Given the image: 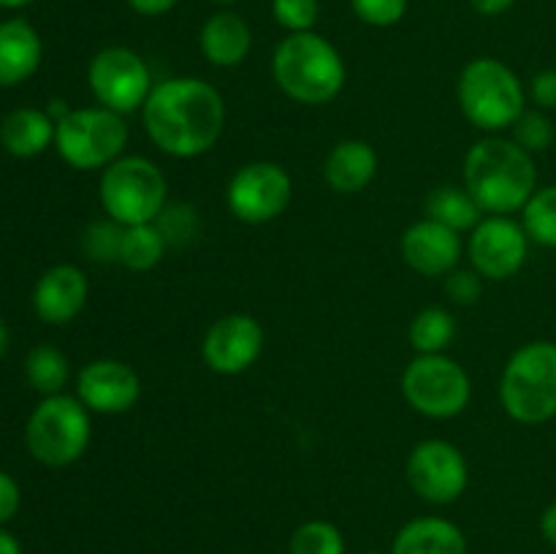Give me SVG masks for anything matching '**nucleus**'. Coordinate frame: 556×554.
I'll return each instance as SVG.
<instances>
[{
  "label": "nucleus",
  "mask_w": 556,
  "mask_h": 554,
  "mask_svg": "<svg viewBox=\"0 0 556 554\" xmlns=\"http://www.w3.org/2000/svg\"><path fill=\"white\" fill-rule=\"evenodd\" d=\"M152 144L172 158H199L210 152L226 128V103L215 85L195 76H172L152 87L141 106Z\"/></svg>",
  "instance_id": "1"
},
{
  "label": "nucleus",
  "mask_w": 556,
  "mask_h": 554,
  "mask_svg": "<svg viewBox=\"0 0 556 554\" xmlns=\"http://www.w3.org/2000/svg\"><path fill=\"white\" fill-rule=\"evenodd\" d=\"M465 190L489 215H514L538 190L535 158L514 139L486 136L465 155Z\"/></svg>",
  "instance_id": "2"
},
{
  "label": "nucleus",
  "mask_w": 556,
  "mask_h": 554,
  "mask_svg": "<svg viewBox=\"0 0 556 554\" xmlns=\"http://www.w3.org/2000/svg\"><path fill=\"white\" fill-rule=\"evenodd\" d=\"M271 76L291 101L324 106L334 101L348 79L342 54L315 30L288 33L271 54Z\"/></svg>",
  "instance_id": "3"
},
{
  "label": "nucleus",
  "mask_w": 556,
  "mask_h": 554,
  "mask_svg": "<svg viewBox=\"0 0 556 554\" xmlns=\"http://www.w3.org/2000/svg\"><path fill=\"white\" fill-rule=\"evenodd\" d=\"M462 114L486 134L514 128L527 109V92L510 65L497 58H476L456 81Z\"/></svg>",
  "instance_id": "4"
},
{
  "label": "nucleus",
  "mask_w": 556,
  "mask_h": 554,
  "mask_svg": "<svg viewBox=\"0 0 556 554\" xmlns=\"http://www.w3.org/2000/svg\"><path fill=\"white\" fill-rule=\"evenodd\" d=\"M500 402L514 421L535 427L556 416V342L535 340L508 358Z\"/></svg>",
  "instance_id": "5"
},
{
  "label": "nucleus",
  "mask_w": 556,
  "mask_h": 554,
  "mask_svg": "<svg viewBox=\"0 0 556 554\" xmlns=\"http://www.w3.org/2000/svg\"><path fill=\"white\" fill-rule=\"evenodd\" d=\"M98 199L109 221L125 228L144 226L155 223L168 206V182L147 158L123 155L103 168Z\"/></svg>",
  "instance_id": "6"
},
{
  "label": "nucleus",
  "mask_w": 556,
  "mask_h": 554,
  "mask_svg": "<svg viewBox=\"0 0 556 554\" xmlns=\"http://www.w3.org/2000/svg\"><path fill=\"white\" fill-rule=\"evenodd\" d=\"M90 411L79 396L52 394L33 407L25 424V445L36 462L47 467H68L81 459L90 445Z\"/></svg>",
  "instance_id": "7"
},
{
  "label": "nucleus",
  "mask_w": 556,
  "mask_h": 554,
  "mask_svg": "<svg viewBox=\"0 0 556 554\" xmlns=\"http://www.w3.org/2000/svg\"><path fill=\"white\" fill-rule=\"evenodd\" d=\"M128 144V125L123 114L106 106L71 109L54 128V150L79 172L106 168L117 158H123Z\"/></svg>",
  "instance_id": "8"
},
{
  "label": "nucleus",
  "mask_w": 556,
  "mask_h": 554,
  "mask_svg": "<svg viewBox=\"0 0 556 554\" xmlns=\"http://www.w3.org/2000/svg\"><path fill=\"white\" fill-rule=\"evenodd\" d=\"M402 396L427 418H454L470 405L472 383L467 369L445 353L416 356L402 373Z\"/></svg>",
  "instance_id": "9"
},
{
  "label": "nucleus",
  "mask_w": 556,
  "mask_h": 554,
  "mask_svg": "<svg viewBox=\"0 0 556 554\" xmlns=\"http://www.w3.org/2000/svg\"><path fill=\"white\" fill-rule=\"evenodd\" d=\"M87 85L101 106L117 114L139 112L152 92L150 65L128 47H106L87 65Z\"/></svg>",
  "instance_id": "10"
},
{
  "label": "nucleus",
  "mask_w": 556,
  "mask_h": 554,
  "mask_svg": "<svg viewBox=\"0 0 556 554\" xmlns=\"http://www.w3.org/2000/svg\"><path fill=\"white\" fill-rule=\"evenodd\" d=\"M291 196V174L280 163L253 161L231 177L226 188V204L237 221L264 226L288 210Z\"/></svg>",
  "instance_id": "11"
},
{
  "label": "nucleus",
  "mask_w": 556,
  "mask_h": 554,
  "mask_svg": "<svg viewBox=\"0 0 556 554\" xmlns=\"http://www.w3.org/2000/svg\"><path fill=\"white\" fill-rule=\"evenodd\" d=\"M405 473L413 492L432 505L456 503L470 483L465 454L454 443L440 438L421 440L407 456Z\"/></svg>",
  "instance_id": "12"
},
{
  "label": "nucleus",
  "mask_w": 556,
  "mask_h": 554,
  "mask_svg": "<svg viewBox=\"0 0 556 554\" xmlns=\"http://www.w3.org/2000/svg\"><path fill=\"white\" fill-rule=\"evenodd\" d=\"M467 253L483 280H510L527 264L530 237L510 215H489L472 228Z\"/></svg>",
  "instance_id": "13"
},
{
  "label": "nucleus",
  "mask_w": 556,
  "mask_h": 554,
  "mask_svg": "<svg viewBox=\"0 0 556 554\" xmlns=\"http://www.w3.org/2000/svg\"><path fill=\"white\" fill-rule=\"evenodd\" d=\"M264 351V326L248 313L217 318L201 342V358L217 375H242Z\"/></svg>",
  "instance_id": "14"
},
{
  "label": "nucleus",
  "mask_w": 556,
  "mask_h": 554,
  "mask_svg": "<svg viewBox=\"0 0 556 554\" xmlns=\"http://www.w3.org/2000/svg\"><path fill=\"white\" fill-rule=\"evenodd\" d=\"M76 396L90 413L119 416L141 396V380L130 364L119 358H96L76 375Z\"/></svg>",
  "instance_id": "15"
},
{
  "label": "nucleus",
  "mask_w": 556,
  "mask_h": 554,
  "mask_svg": "<svg viewBox=\"0 0 556 554\" xmlns=\"http://www.w3.org/2000/svg\"><path fill=\"white\" fill-rule=\"evenodd\" d=\"M400 250L402 261L424 277L451 275L462 261L459 234L440 226V223L429 221V217L413 223V226L402 234Z\"/></svg>",
  "instance_id": "16"
},
{
  "label": "nucleus",
  "mask_w": 556,
  "mask_h": 554,
  "mask_svg": "<svg viewBox=\"0 0 556 554\" xmlns=\"http://www.w3.org/2000/svg\"><path fill=\"white\" fill-rule=\"evenodd\" d=\"M90 282L74 264H54L33 288V310L49 326H65L85 310Z\"/></svg>",
  "instance_id": "17"
},
{
  "label": "nucleus",
  "mask_w": 556,
  "mask_h": 554,
  "mask_svg": "<svg viewBox=\"0 0 556 554\" xmlns=\"http://www.w3.org/2000/svg\"><path fill=\"white\" fill-rule=\"evenodd\" d=\"M43 58L36 27L22 16L0 22V87H16L30 79Z\"/></svg>",
  "instance_id": "18"
},
{
  "label": "nucleus",
  "mask_w": 556,
  "mask_h": 554,
  "mask_svg": "<svg viewBox=\"0 0 556 554\" xmlns=\"http://www.w3.org/2000/svg\"><path fill=\"white\" fill-rule=\"evenodd\" d=\"M199 47L215 68H237L253 49V30L233 11H217L201 25Z\"/></svg>",
  "instance_id": "19"
},
{
  "label": "nucleus",
  "mask_w": 556,
  "mask_h": 554,
  "mask_svg": "<svg viewBox=\"0 0 556 554\" xmlns=\"http://www.w3.org/2000/svg\"><path fill=\"white\" fill-rule=\"evenodd\" d=\"M378 174V152L364 139H345L331 147L324 163V179L334 193H362Z\"/></svg>",
  "instance_id": "20"
},
{
  "label": "nucleus",
  "mask_w": 556,
  "mask_h": 554,
  "mask_svg": "<svg viewBox=\"0 0 556 554\" xmlns=\"http://www.w3.org/2000/svg\"><path fill=\"white\" fill-rule=\"evenodd\" d=\"M389 554H467V538L451 519L418 516L396 530Z\"/></svg>",
  "instance_id": "21"
},
{
  "label": "nucleus",
  "mask_w": 556,
  "mask_h": 554,
  "mask_svg": "<svg viewBox=\"0 0 556 554\" xmlns=\"http://www.w3.org/2000/svg\"><path fill=\"white\" fill-rule=\"evenodd\" d=\"M54 123L47 109H14L0 123V144L14 158L43 155L54 144Z\"/></svg>",
  "instance_id": "22"
},
{
  "label": "nucleus",
  "mask_w": 556,
  "mask_h": 554,
  "mask_svg": "<svg viewBox=\"0 0 556 554\" xmlns=\"http://www.w3.org/2000/svg\"><path fill=\"white\" fill-rule=\"evenodd\" d=\"M481 206L476 204L470 193L465 188H451V185H443V188L434 190L427 199V217L429 221L440 223V226L451 228V231H472L478 223L483 221Z\"/></svg>",
  "instance_id": "23"
},
{
  "label": "nucleus",
  "mask_w": 556,
  "mask_h": 554,
  "mask_svg": "<svg viewBox=\"0 0 556 554\" xmlns=\"http://www.w3.org/2000/svg\"><path fill=\"white\" fill-rule=\"evenodd\" d=\"M168 242L155 223L144 226H128L123 234V250H119V264L130 272H150L166 255Z\"/></svg>",
  "instance_id": "24"
},
{
  "label": "nucleus",
  "mask_w": 556,
  "mask_h": 554,
  "mask_svg": "<svg viewBox=\"0 0 556 554\" xmlns=\"http://www.w3.org/2000/svg\"><path fill=\"white\" fill-rule=\"evenodd\" d=\"M68 358L54 345H36L25 356V378L41 396L63 394L68 383Z\"/></svg>",
  "instance_id": "25"
},
{
  "label": "nucleus",
  "mask_w": 556,
  "mask_h": 554,
  "mask_svg": "<svg viewBox=\"0 0 556 554\" xmlns=\"http://www.w3.org/2000/svg\"><path fill=\"white\" fill-rule=\"evenodd\" d=\"M407 337H410V345L418 356L443 353L454 342L456 320L445 307H427L413 318Z\"/></svg>",
  "instance_id": "26"
},
{
  "label": "nucleus",
  "mask_w": 556,
  "mask_h": 554,
  "mask_svg": "<svg viewBox=\"0 0 556 554\" xmlns=\"http://www.w3.org/2000/svg\"><path fill=\"white\" fill-rule=\"evenodd\" d=\"M521 226L530 242L556 248V185L535 190V196L521 210Z\"/></svg>",
  "instance_id": "27"
},
{
  "label": "nucleus",
  "mask_w": 556,
  "mask_h": 554,
  "mask_svg": "<svg viewBox=\"0 0 556 554\" xmlns=\"http://www.w3.org/2000/svg\"><path fill=\"white\" fill-rule=\"evenodd\" d=\"M288 554H345V536L326 519L302 521L291 532Z\"/></svg>",
  "instance_id": "28"
},
{
  "label": "nucleus",
  "mask_w": 556,
  "mask_h": 554,
  "mask_svg": "<svg viewBox=\"0 0 556 554\" xmlns=\"http://www.w3.org/2000/svg\"><path fill=\"white\" fill-rule=\"evenodd\" d=\"M123 234L125 226L114 221H98L92 223L90 228L85 231V253L87 259L98 261V264H119V250H123Z\"/></svg>",
  "instance_id": "29"
},
{
  "label": "nucleus",
  "mask_w": 556,
  "mask_h": 554,
  "mask_svg": "<svg viewBox=\"0 0 556 554\" xmlns=\"http://www.w3.org/2000/svg\"><path fill=\"white\" fill-rule=\"evenodd\" d=\"M510 130H514L516 144L530 152V155L548 150L554 141V123L548 119V114L543 109H530V112L525 109V114L516 119V125Z\"/></svg>",
  "instance_id": "30"
},
{
  "label": "nucleus",
  "mask_w": 556,
  "mask_h": 554,
  "mask_svg": "<svg viewBox=\"0 0 556 554\" xmlns=\"http://www.w3.org/2000/svg\"><path fill=\"white\" fill-rule=\"evenodd\" d=\"M271 16L288 33H307L318 25V0H271Z\"/></svg>",
  "instance_id": "31"
},
{
  "label": "nucleus",
  "mask_w": 556,
  "mask_h": 554,
  "mask_svg": "<svg viewBox=\"0 0 556 554\" xmlns=\"http://www.w3.org/2000/svg\"><path fill=\"white\" fill-rule=\"evenodd\" d=\"M155 226L161 228L163 237L168 244H185L195 237L199 231V221H195L193 210L185 204H172L161 212V217L155 221Z\"/></svg>",
  "instance_id": "32"
},
{
  "label": "nucleus",
  "mask_w": 556,
  "mask_h": 554,
  "mask_svg": "<svg viewBox=\"0 0 556 554\" xmlns=\"http://www.w3.org/2000/svg\"><path fill=\"white\" fill-rule=\"evenodd\" d=\"M351 9L364 25L394 27L407 14V0H351Z\"/></svg>",
  "instance_id": "33"
},
{
  "label": "nucleus",
  "mask_w": 556,
  "mask_h": 554,
  "mask_svg": "<svg viewBox=\"0 0 556 554\" xmlns=\"http://www.w3.org/2000/svg\"><path fill=\"white\" fill-rule=\"evenodd\" d=\"M481 280L476 269H454L451 275H445V293H448L451 302L456 304H472L481 297Z\"/></svg>",
  "instance_id": "34"
},
{
  "label": "nucleus",
  "mask_w": 556,
  "mask_h": 554,
  "mask_svg": "<svg viewBox=\"0 0 556 554\" xmlns=\"http://www.w3.org/2000/svg\"><path fill=\"white\" fill-rule=\"evenodd\" d=\"M530 98L538 109H543V112L556 109V68H546L541 71V74L532 76Z\"/></svg>",
  "instance_id": "35"
},
{
  "label": "nucleus",
  "mask_w": 556,
  "mask_h": 554,
  "mask_svg": "<svg viewBox=\"0 0 556 554\" xmlns=\"http://www.w3.org/2000/svg\"><path fill=\"white\" fill-rule=\"evenodd\" d=\"M22 503V492H20V483L14 481V476H9L5 470H0V527L5 521H11L20 511Z\"/></svg>",
  "instance_id": "36"
},
{
  "label": "nucleus",
  "mask_w": 556,
  "mask_h": 554,
  "mask_svg": "<svg viewBox=\"0 0 556 554\" xmlns=\"http://www.w3.org/2000/svg\"><path fill=\"white\" fill-rule=\"evenodd\" d=\"M177 3H179V0H128L130 9H134L136 14H141V16L168 14V11H172Z\"/></svg>",
  "instance_id": "37"
},
{
  "label": "nucleus",
  "mask_w": 556,
  "mask_h": 554,
  "mask_svg": "<svg viewBox=\"0 0 556 554\" xmlns=\"http://www.w3.org/2000/svg\"><path fill=\"white\" fill-rule=\"evenodd\" d=\"M514 3H516V0H470L472 9H476L478 14H483V16L505 14V11H508Z\"/></svg>",
  "instance_id": "38"
},
{
  "label": "nucleus",
  "mask_w": 556,
  "mask_h": 554,
  "mask_svg": "<svg viewBox=\"0 0 556 554\" xmlns=\"http://www.w3.org/2000/svg\"><path fill=\"white\" fill-rule=\"evenodd\" d=\"M541 536L543 541L552 543V546L556 549V500L552 505H548L546 511H543L541 516Z\"/></svg>",
  "instance_id": "39"
},
{
  "label": "nucleus",
  "mask_w": 556,
  "mask_h": 554,
  "mask_svg": "<svg viewBox=\"0 0 556 554\" xmlns=\"http://www.w3.org/2000/svg\"><path fill=\"white\" fill-rule=\"evenodd\" d=\"M0 554H22V543L5 527H0Z\"/></svg>",
  "instance_id": "40"
},
{
  "label": "nucleus",
  "mask_w": 556,
  "mask_h": 554,
  "mask_svg": "<svg viewBox=\"0 0 556 554\" xmlns=\"http://www.w3.org/2000/svg\"><path fill=\"white\" fill-rule=\"evenodd\" d=\"M5 351H9V326H5L3 315H0V358L5 356Z\"/></svg>",
  "instance_id": "41"
},
{
  "label": "nucleus",
  "mask_w": 556,
  "mask_h": 554,
  "mask_svg": "<svg viewBox=\"0 0 556 554\" xmlns=\"http://www.w3.org/2000/svg\"><path fill=\"white\" fill-rule=\"evenodd\" d=\"M30 3H36V0H0V9L14 11V9H25V5H30Z\"/></svg>",
  "instance_id": "42"
},
{
  "label": "nucleus",
  "mask_w": 556,
  "mask_h": 554,
  "mask_svg": "<svg viewBox=\"0 0 556 554\" xmlns=\"http://www.w3.org/2000/svg\"><path fill=\"white\" fill-rule=\"evenodd\" d=\"M212 3H217V5H231V3H237V0H212Z\"/></svg>",
  "instance_id": "43"
},
{
  "label": "nucleus",
  "mask_w": 556,
  "mask_h": 554,
  "mask_svg": "<svg viewBox=\"0 0 556 554\" xmlns=\"http://www.w3.org/2000/svg\"><path fill=\"white\" fill-rule=\"evenodd\" d=\"M364 554H386V552H364Z\"/></svg>",
  "instance_id": "44"
}]
</instances>
